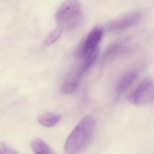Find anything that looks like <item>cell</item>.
<instances>
[{
	"instance_id": "obj_1",
	"label": "cell",
	"mask_w": 154,
	"mask_h": 154,
	"mask_svg": "<svg viewBox=\"0 0 154 154\" xmlns=\"http://www.w3.org/2000/svg\"><path fill=\"white\" fill-rule=\"evenodd\" d=\"M95 126L93 117L89 115L84 117L66 139L64 146L65 153L76 154L84 149L91 138Z\"/></svg>"
},
{
	"instance_id": "obj_2",
	"label": "cell",
	"mask_w": 154,
	"mask_h": 154,
	"mask_svg": "<svg viewBox=\"0 0 154 154\" xmlns=\"http://www.w3.org/2000/svg\"><path fill=\"white\" fill-rule=\"evenodd\" d=\"M55 18L59 26L63 29H74L82 22L81 4L76 0L66 1L58 8Z\"/></svg>"
},
{
	"instance_id": "obj_3",
	"label": "cell",
	"mask_w": 154,
	"mask_h": 154,
	"mask_svg": "<svg viewBox=\"0 0 154 154\" xmlns=\"http://www.w3.org/2000/svg\"><path fill=\"white\" fill-rule=\"evenodd\" d=\"M154 82L150 77L143 79L128 96L130 102L136 105L146 104L154 100Z\"/></svg>"
},
{
	"instance_id": "obj_4",
	"label": "cell",
	"mask_w": 154,
	"mask_h": 154,
	"mask_svg": "<svg viewBox=\"0 0 154 154\" xmlns=\"http://www.w3.org/2000/svg\"><path fill=\"white\" fill-rule=\"evenodd\" d=\"M103 35L101 27L97 26L92 29L84 41L78 52V55L84 58L92 52L99 49V45Z\"/></svg>"
},
{
	"instance_id": "obj_5",
	"label": "cell",
	"mask_w": 154,
	"mask_h": 154,
	"mask_svg": "<svg viewBox=\"0 0 154 154\" xmlns=\"http://www.w3.org/2000/svg\"><path fill=\"white\" fill-rule=\"evenodd\" d=\"M142 16V14L140 11L131 12L110 22L107 25L106 29L110 32L127 29L138 22Z\"/></svg>"
},
{
	"instance_id": "obj_6",
	"label": "cell",
	"mask_w": 154,
	"mask_h": 154,
	"mask_svg": "<svg viewBox=\"0 0 154 154\" xmlns=\"http://www.w3.org/2000/svg\"><path fill=\"white\" fill-rule=\"evenodd\" d=\"M85 73L81 66L72 71L62 84L60 89L61 92L66 94L75 92L78 88Z\"/></svg>"
},
{
	"instance_id": "obj_7",
	"label": "cell",
	"mask_w": 154,
	"mask_h": 154,
	"mask_svg": "<svg viewBox=\"0 0 154 154\" xmlns=\"http://www.w3.org/2000/svg\"><path fill=\"white\" fill-rule=\"evenodd\" d=\"M137 77V74L134 72H129L123 75L118 81L116 87L117 94H121L126 91L128 88L134 82Z\"/></svg>"
},
{
	"instance_id": "obj_8",
	"label": "cell",
	"mask_w": 154,
	"mask_h": 154,
	"mask_svg": "<svg viewBox=\"0 0 154 154\" xmlns=\"http://www.w3.org/2000/svg\"><path fill=\"white\" fill-rule=\"evenodd\" d=\"M61 116L54 112H47L39 115L38 121L42 126L50 128L57 125L61 121Z\"/></svg>"
},
{
	"instance_id": "obj_9",
	"label": "cell",
	"mask_w": 154,
	"mask_h": 154,
	"mask_svg": "<svg viewBox=\"0 0 154 154\" xmlns=\"http://www.w3.org/2000/svg\"><path fill=\"white\" fill-rule=\"evenodd\" d=\"M31 148L35 154H52L54 152L52 149L41 139L36 138L31 142Z\"/></svg>"
},
{
	"instance_id": "obj_10",
	"label": "cell",
	"mask_w": 154,
	"mask_h": 154,
	"mask_svg": "<svg viewBox=\"0 0 154 154\" xmlns=\"http://www.w3.org/2000/svg\"><path fill=\"white\" fill-rule=\"evenodd\" d=\"M126 40L119 41L109 47L103 53L102 61L103 62L109 61L117 55L122 49L124 43Z\"/></svg>"
},
{
	"instance_id": "obj_11",
	"label": "cell",
	"mask_w": 154,
	"mask_h": 154,
	"mask_svg": "<svg viewBox=\"0 0 154 154\" xmlns=\"http://www.w3.org/2000/svg\"><path fill=\"white\" fill-rule=\"evenodd\" d=\"M63 29L61 27L59 26L50 32L44 40V45L45 47H48L55 43L61 37Z\"/></svg>"
},
{
	"instance_id": "obj_12",
	"label": "cell",
	"mask_w": 154,
	"mask_h": 154,
	"mask_svg": "<svg viewBox=\"0 0 154 154\" xmlns=\"http://www.w3.org/2000/svg\"><path fill=\"white\" fill-rule=\"evenodd\" d=\"M0 154H16L18 152L9 144L1 142H0Z\"/></svg>"
}]
</instances>
